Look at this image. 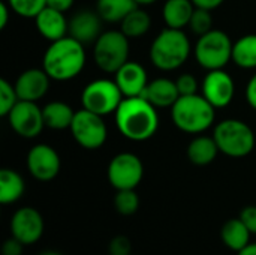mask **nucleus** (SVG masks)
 I'll return each mask as SVG.
<instances>
[{"instance_id": "nucleus-1", "label": "nucleus", "mask_w": 256, "mask_h": 255, "mask_svg": "<svg viewBox=\"0 0 256 255\" xmlns=\"http://www.w3.org/2000/svg\"><path fill=\"white\" fill-rule=\"evenodd\" d=\"M114 120L118 132L130 141H147L159 129L158 108L142 96L123 98Z\"/></svg>"}, {"instance_id": "nucleus-2", "label": "nucleus", "mask_w": 256, "mask_h": 255, "mask_svg": "<svg viewBox=\"0 0 256 255\" xmlns=\"http://www.w3.org/2000/svg\"><path fill=\"white\" fill-rule=\"evenodd\" d=\"M86 62L84 44L68 35L50 42L42 57V68L54 81H70L82 72Z\"/></svg>"}, {"instance_id": "nucleus-3", "label": "nucleus", "mask_w": 256, "mask_h": 255, "mask_svg": "<svg viewBox=\"0 0 256 255\" xmlns=\"http://www.w3.org/2000/svg\"><path fill=\"white\" fill-rule=\"evenodd\" d=\"M192 53V44L183 29L165 27L150 45V62L164 72L182 68Z\"/></svg>"}, {"instance_id": "nucleus-4", "label": "nucleus", "mask_w": 256, "mask_h": 255, "mask_svg": "<svg viewBox=\"0 0 256 255\" xmlns=\"http://www.w3.org/2000/svg\"><path fill=\"white\" fill-rule=\"evenodd\" d=\"M171 120L182 132L200 135L214 125L216 108L202 95L180 96L171 107Z\"/></svg>"}, {"instance_id": "nucleus-5", "label": "nucleus", "mask_w": 256, "mask_h": 255, "mask_svg": "<svg viewBox=\"0 0 256 255\" xmlns=\"http://www.w3.org/2000/svg\"><path fill=\"white\" fill-rule=\"evenodd\" d=\"M213 138L228 158L240 159L249 156L256 146V132L240 119H224L213 129Z\"/></svg>"}, {"instance_id": "nucleus-6", "label": "nucleus", "mask_w": 256, "mask_h": 255, "mask_svg": "<svg viewBox=\"0 0 256 255\" xmlns=\"http://www.w3.org/2000/svg\"><path fill=\"white\" fill-rule=\"evenodd\" d=\"M232 47L234 42L228 33L213 29L208 33L198 36L194 47V56L196 63L206 71L224 69L230 62H232Z\"/></svg>"}, {"instance_id": "nucleus-7", "label": "nucleus", "mask_w": 256, "mask_h": 255, "mask_svg": "<svg viewBox=\"0 0 256 255\" xmlns=\"http://www.w3.org/2000/svg\"><path fill=\"white\" fill-rule=\"evenodd\" d=\"M129 38L122 30L102 32L93 45L96 66L106 74H116L129 60Z\"/></svg>"}, {"instance_id": "nucleus-8", "label": "nucleus", "mask_w": 256, "mask_h": 255, "mask_svg": "<svg viewBox=\"0 0 256 255\" xmlns=\"http://www.w3.org/2000/svg\"><path fill=\"white\" fill-rule=\"evenodd\" d=\"M123 98L124 96L114 80L98 78L82 89L81 105L82 108L105 117L117 111Z\"/></svg>"}, {"instance_id": "nucleus-9", "label": "nucleus", "mask_w": 256, "mask_h": 255, "mask_svg": "<svg viewBox=\"0 0 256 255\" xmlns=\"http://www.w3.org/2000/svg\"><path fill=\"white\" fill-rule=\"evenodd\" d=\"M69 129L76 144L86 150L100 149L108 138V128L104 117L86 108L75 111Z\"/></svg>"}, {"instance_id": "nucleus-10", "label": "nucleus", "mask_w": 256, "mask_h": 255, "mask_svg": "<svg viewBox=\"0 0 256 255\" xmlns=\"http://www.w3.org/2000/svg\"><path fill=\"white\" fill-rule=\"evenodd\" d=\"M106 176L116 191L135 189L144 177V164L135 153L122 152L110 161Z\"/></svg>"}, {"instance_id": "nucleus-11", "label": "nucleus", "mask_w": 256, "mask_h": 255, "mask_svg": "<svg viewBox=\"0 0 256 255\" xmlns=\"http://www.w3.org/2000/svg\"><path fill=\"white\" fill-rule=\"evenodd\" d=\"M6 117L12 131L21 138H36L45 128L42 108L38 102L20 99Z\"/></svg>"}, {"instance_id": "nucleus-12", "label": "nucleus", "mask_w": 256, "mask_h": 255, "mask_svg": "<svg viewBox=\"0 0 256 255\" xmlns=\"http://www.w3.org/2000/svg\"><path fill=\"white\" fill-rule=\"evenodd\" d=\"M62 161L54 147L45 143L33 146L27 153V170L39 182H50L60 173Z\"/></svg>"}, {"instance_id": "nucleus-13", "label": "nucleus", "mask_w": 256, "mask_h": 255, "mask_svg": "<svg viewBox=\"0 0 256 255\" xmlns=\"http://www.w3.org/2000/svg\"><path fill=\"white\" fill-rule=\"evenodd\" d=\"M201 95L216 110L225 108L236 96V83L225 69L207 71L201 83Z\"/></svg>"}, {"instance_id": "nucleus-14", "label": "nucleus", "mask_w": 256, "mask_h": 255, "mask_svg": "<svg viewBox=\"0 0 256 255\" xmlns=\"http://www.w3.org/2000/svg\"><path fill=\"white\" fill-rule=\"evenodd\" d=\"M10 234L26 246L40 240L44 234V218L39 210L30 206L20 207L10 218Z\"/></svg>"}, {"instance_id": "nucleus-15", "label": "nucleus", "mask_w": 256, "mask_h": 255, "mask_svg": "<svg viewBox=\"0 0 256 255\" xmlns=\"http://www.w3.org/2000/svg\"><path fill=\"white\" fill-rule=\"evenodd\" d=\"M50 84H51V78L44 71V68L26 69L18 75V78L14 83L18 99L32 101V102L40 101L48 93Z\"/></svg>"}, {"instance_id": "nucleus-16", "label": "nucleus", "mask_w": 256, "mask_h": 255, "mask_svg": "<svg viewBox=\"0 0 256 255\" xmlns=\"http://www.w3.org/2000/svg\"><path fill=\"white\" fill-rule=\"evenodd\" d=\"M114 81L117 83L124 98H136V96H142L148 84V75L141 63L128 60L114 74Z\"/></svg>"}, {"instance_id": "nucleus-17", "label": "nucleus", "mask_w": 256, "mask_h": 255, "mask_svg": "<svg viewBox=\"0 0 256 255\" xmlns=\"http://www.w3.org/2000/svg\"><path fill=\"white\" fill-rule=\"evenodd\" d=\"M102 18L98 11L82 9L69 20V36L81 44H94L102 33Z\"/></svg>"}, {"instance_id": "nucleus-18", "label": "nucleus", "mask_w": 256, "mask_h": 255, "mask_svg": "<svg viewBox=\"0 0 256 255\" xmlns=\"http://www.w3.org/2000/svg\"><path fill=\"white\" fill-rule=\"evenodd\" d=\"M34 23L39 35L48 42L58 41L69 35V21L66 20L64 12H60L50 6L44 8L38 14Z\"/></svg>"}, {"instance_id": "nucleus-19", "label": "nucleus", "mask_w": 256, "mask_h": 255, "mask_svg": "<svg viewBox=\"0 0 256 255\" xmlns=\"http://www.w3.org/2000/svg\"><path fill=\"white\" fill-rule=\"evenodd\" d=\"M142 98L147 99L156 108H171L176 101L180 98L176 80H170L166 77H159L156 80L148 81Z\"/></svg>"}, {"instance_id": "nucleus-20", "label": "nucleus", "mask_w": 256, "mask_h": 255, "mask_svg": "<svg viewBox=\"0 0 256 255\" xmlns=\"http://www.w3.org/2000/svg\"><path fill=\"white\" fill-rule=\"evenodd\" d=\"M219 153H220V150H219L213 135L208 137V135L200 134L190 140V143L188 144V149H186L188 159L196 167L210 165L218 158Z\"/></svg>"}, {"instance_id": "nucleus-21", "label": "nucleus", "mask_w": 256, "mask_h": 255, "mask_svg": "<svg viewBox=\"0 0 256 255\" xmlns=\"http://www.w3.org/2000/svg\"><path fill=\"white\" fill-rule=\"evenodd\" d=\"M194 11L192 0H166L162 6V18L166 27L184 29L189 26Z\"/></svg>"}, {"instance_id": "nucleus-22", "label": "nucleus", "mask_w": 256, "mask_h": 255, "mask_svg": "<svg viewBox=\"0 0 256 255\" xmlns=\"http://www.w3.org/2000/svg\"><path fill=\"white\" fill-rule=\"evenodd\" d=\"M42 114L45 128L52 131H63L70 128L75 111L69 104L63 101H51L42 108Z\"/></svg>"}, {"instance_id": "nucleus-23", "label": "nucleus", "mask_w": 256, "mask_h": 255, "mask_svg": "<svg viewBox=\"0 0 256 255\" xmlns=\"http://www.w3.org/2000/svg\"><path fill=\"white\" fill-rule=\"evenodd\" d=\"M250 230L240 218L228 219L220 230V239L224 245L234 252H240L250 243Z\"/></svg>"}, {"instance_id": "nucleus-24", "label": "nucleus", "mask_w": 256, "mask_h": 255, "mask_svg": "<svg viewBox=\"0 0 256 255\" xmlns=\"http://www.w3.org/2000/svg\"><path fill=\"white\" fill-rule=\"evenodd\" d=\"M26 191L24 179L10 168L0 170V203L8 206L16 203Z\"/></svg>"}, {"instance_id": "nucleus-25", "label": "nucleus", "mask_w": 256, "mask_h": 255, "mask_svg": "<svg viewBox=\"0 0 256 255\" xmlns=\"http://www.w3.org/2000/svg\"><path fill=\"white\" fill-rule=\"evenodd\" d=\"M152 27V18L147 11H144L141 6H136L134 11H130L120 23V30L129 38V39H138L148 33Z\"/></svg>"}, {"instance_id": "nucleus-26", "label": "nucleus", "mask_w": 256, "mask_h": 255, "mask_svg": "<svg viewBox=\"0 0 256 255\" xmlns=\"http://www.w3.org/2000/svg\"><path fill=\"white\" fill-rule=\"evenodd\" d=\"M232 62L242 69H256V33L244 35L234 42Z\"/></svg>"}, {"instance_id": "nucleus-27", "label": "nucleus", "mask_w": 256, "mask_h": 255, "mask_svg": "<svg viewBox=\"0 0 256 255\" xmlns=\"http://www.w3.org/2000/svg\"><path fill=\"white\" fill-rule=\"evenodd\" d=\"M135 0H98L96 11L106 23H122V20L136 8Z\"/></svg>"}, {"instance_id": "nucleus-28", "label": "nucleus", "mask_w": 256, "mask_h": 255, "mask_svg": "<svg viewBox=\"0 0 256 255\" xmlns=\"http://www.w3.org/2000/svg\"><path fill=\"white\" fill-rule=\"evenodd\" d=\"M114 207L117 213L122 216H132L140 209V197L135 189H123L117 191L114 197Z\"/></svg>"}, {"instance_id": "nucleus-29", "label": "nucleus", "mask_w": 256, "mask_h": 255, "mask_svg": "<svg viewBox=\"0 0 256 255\" xmlns=\"http://www.w3.org/2000/svg\"><path fill=\"white\" fill-rule=\"evenodd\" d=\"M14 14L22 18H36L46 8V0H6Z\"/></svg>"}, {"instance_id": "nucleus-30", "label": "nucleus", "mask_w": 256, "mask_h": 255, "mask_svg": "<svg viewBox=\"0 0 256 255\" xmlns=\"http://www.w3.org/2000/svg\"><path fill=\"white\" fill-rule=\"evenodd\" d=\"M192 33H195L196 36H202L206 33H208L210 30H213V17H212V11L207 9H201V8H195L192 18L189 21V26Z\"/></svg>"}, {"instance_id": "nucleus-31", "label": "nucleus", "mask_w": 256, "mask_h": 255, "mask_svg": "<svg viewBox=\"0 0 256 255\" xmlns=\"http://www.w3.org/2000/svg\"><path fill=\"white\" fill-rule=\"evenodd\" d=\"M18 95L15 86L10 84L8 80H0V116L6 117L14 105L18 102Z\"/></svg>"}, {"instance_id": "nucleus-32", "label": "nucleus", "mask_w": 256, "mask_h": 255, "mask_svg": "<svg viewBox=\"0 0 256 255\" xmlns=\"http://www.w3.org/2000/svg\"><path fill=\"white\" fill-rule=\"evenodd\" d=\"M176 84L178 89L180 96H188V95H195L198 93V81L192 74H182L176 78Z\"/></svg>"}, {"instance_id": "nucleus-33", "label": "nucleus", "mask_w": 256, "mask_h": 255, "mask_svg": "<svg viewBox=\"0 0 256 255\" xmlns=\"http://www.w3.org/2000/svg\"><path fill=\"white\" fill-rule=\"evenodd\" d=\"M110 255H129L132 254V242L126 236H116L108 246Z\"/></svg>"}, {"instance_id": "nucleus-34", "label": "nucleus", "mask_w": 256, "mask_h": 255, "mask_svg": "<svg viewBox=\"0 0 256 255\" xmlns=\"http://www.w3.org/2000/svg\"><path fill=\"white\" fill-rule=\"evenodd\" d=\"M238 218L244 222L252 234H256V206H246L244 209H242Z\"/></svg>"}, {"instance_id": "nucleus-35", "label": "nucleus", "mask_w": 256, "mask_h": 255, "mask_svg": "<svg viewBox=\"0 0 256 255\" xmlns=\"http://www.w3.org/2000/svg\"><path fill=\"white\" fill-rule=\"evenodd\" d=\"M24 243L20 242L18 239H15L14 236L10 239H8L3 246H2V255H22L24 251Z\"/></svg>"}, {"instance_id": "nucleus-36", "label": "nucleus", "mask_w": 256, "mask_h": 255, "mask_svg": "<svg viewBox=\"0 0 256 255\" xmlns=\"http://www.w3.org/2000/svg\"><path fill=\"white\" fill-rule=\"evenodd\" d=\"M244 98H246L249 107H252L254 110H256V74L250 77V80L246 84Z\"/></svg>"}, {"instance_id": "nucleus-37", "label": "nucleus", "mask_w": 256, "mask_h": 255, "mask_svg": "<svg viewBox=\"0 0 256 255\" xmlns=\"http://www.w3.org/2000/svg\"><path fill=\"white\" fill-rule=\"evenodd\" d=\"M75 0H46V6L57 9L60 12H68L74 6Z\"/></svg>"}, {"instance_id": "nucleus-38", "label": "nucleus", "mask_w": 256, "mask_h": 255, "mask_svg": "<svg viewBox=\"0 0 256 255\" xmlns=\"http://www.w3.org/2000/svg\"><path fill=\"white\" fill-rule=\"evenodd\" d=\"M225 0H192V3L195 5V8H201V9H207V11H214L219 6L224 5Z\"/></svg>"}, {"instance_id": "nucleus-39", "label": "nucleus", "mask_w": 256, "mask_h": 255, "mask_svg": "<svg viewBox=\"0 0 256 255\" xmlns=\"http://www.w3.org/2000/svg\"><path fill=\"white\" fill-rule=\"evenodd\" d=\"M12 12V9L9 8L8 2H2L0 3V29H4L8 26V21H9V14Z\"/></svg>"}, {"instance_id": "nucleus-40", "label": "nucleus", "mask_w": 256, "mask_h": 255, "mask_svg": "<svg viewBox=\"0 0 256 255\" xmlns=\"http://www.w3.org/2000/svg\"><path fill=\"white\" fill-rule=\"evenodd\" d=\"M237 255H256V243H249L244 249H242Z\"/></svg>"}, {"instance_id": "nucleus-41", "label": "nucleus", "mask_w": 256, "mask_h": 255, "mask_svg": "<svg viewBox=\"0 0 256 255\" xmlns=\"http://www.w3.org/2000/svg\"><path fill=\"white\" fill-rule=\"evenodd\" d=\"M158 0H135V3L138 5V6H150V5H153V3H156Z\"/></svg>"}, {"instance_id": "nucleus-42", "label": "nucleus", "mask_w": 256, "mask_h": 255, "mask_svg": "<svg viewBox=\"0 0 256 255\" xmlns=\"http://www.w3.org/2000/svg\"><path fill=\"white\" fill-rule=\"evenodd\" d=\"M40 255H62V254H58V252H54V251H46V252H44V254H40Z\"/></svg>"}, {"instance_id": "nucleus-43", "label": "nucleus", "mask_w": 256, "mask_h": 255, "mask_svg": "<svg viewBox=\"0 0 256 255\" xmlns=\"http://www.w3.org/2000/svg\"><path fill=\"white\" fill-rule=\"evenodd\" d=\"M129 255H132V254H129Z\"/></svg>"}]
</instances>
